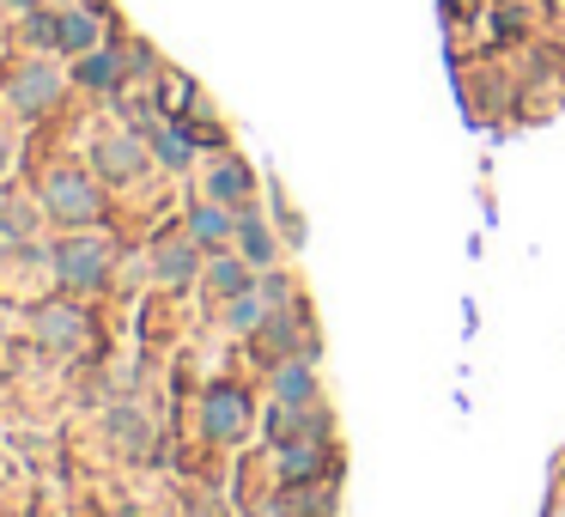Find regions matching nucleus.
Segmentation results:
<instances>
[{"mask_svg": "<svg viewBox=\"0 0 565 517\" xmlns=\"http://www.w3.org/2000/svg\"><path fill=\"white\" fill-rule=\"evenodd\" d=\"M110 268V244L104 238H67L55 244V280H67V286H98Z\"/></svg>", "mask_w": 565, "mask_h": 517, "instance_id": "nucleus-1", "label": "nucleus"}, {"mask_svg": "<svg viewBox=\"0 0 565 517\" xmlns=\"http://www.w3.org/2000/svg\"><path fill=\"white\" fill-rule=\"evenodd\" d=\"M274 299H286V280H262V286H244V292H231L225 299V329H237V335H250L256 323L274 311Z\"/></svg>", "mask_w": 565, "mask_h": 517, "instance_id": "nucleus-2", "label": "nucleus"}, {"mask_svg": "<svg viewBox=\"0 0 565 517\" xmlns=\"http://www.w3.org/2000/svg\"><path fill=\"white\" fill-rule=\"evenodd\" d=\"M43 201H49L61 220H92L98 213V189L86 183V177H74V171H55L49 189H43Z\"/></svg>", "mask_w": 565, "mask_h": 517, "instance_id": "nucleus-3", "label": "nucleus"}, {"mask_svg": "<svg viewBox=\"0 0 565 517\" xmlns=\"http://www.w3.org/2000/svg\"><path fill=\"white\" fill-rule=\"evenodd\" d=\"M61 86H67V80H61V67H49V61H31L25 74L13 80V104L37 116V110H49L55 98H61Z\"/></svg>", "mask_w": 565, "mask_h": 517, "instance_id": "nucleus-4", "label": "nucleus"}, {"mask_svg": "<svg viewBox=\"0 0 565 517\" xmlns=\"http://www.w3.org/2000/svg\"><path fill=\"white\" fill-rule=\"evenodd\" d=\"M98 171L104 177H140L146 171V141L140 134H110V141H98Z\"/></svg>", "mask_w": 565, "mask_h": 517, "instance_id": "nucleus-5", "label": "nucleus"}, {"mask_svg": "<svg viewBox=\"0 0 565 517\" xmlns=\"http://www.w3.org/2000/svg\"><path fill=\"white\" fill-rule=\"evenodd\" d=\"M201 420H207L213 438H237L244 426H250V402L237 396V390H207V402H201Z\"/></svg>", "mask_w": 565, "mask_h": 517, "instance_id": "nucleus-6", "label": "nucleus"}, {"mask_svg": "<svg viewBox=\"0 0 565 517\" xmlns=\"http://www.w3.org/2000/svg\"><path fill=\"white\" fill-rule=\"evenodd\" d=\"M74 74H79V86H86V92H116V80L128 74V61H122L116 49H104V43H98V49L79 55Z\"/></svg>", "mask_w": 565, "mask_h": 517, "instance_id": "nucleus-7", "label": "nucleus"}, {"mask_svg": "<svg viewBox=\"0 0 565 517\" xmlns=\"http://www.w3.org/2000/svg\"><path fill=\"white\" fill-rule=\"evenodd\" d=\"M37 335L49 347H79L86 341V317H79L74 305H43L37 311Z\"/></svg>", "mask_w": 565, "mask_h": 517, "instance_id": "nucleus-8", "label": "nucleus"}, {"mask_svg": "<svg viewBox=\"0 0 565 517\" xmlns=\"http://www.w3.org/2000/svg\"><path fill=\"white\" fill-rule=\"evenodd\" d=\"M152 268H158V280H165V286H183V280H195V238H165L152 250Z\"/></svg>", "mask_w": 565, "mask_h": 517, "instance_id": "nucleus-9", "label": "nucleus"}, {"mask_svg": "<svg viewBox=\"0 0 565 517\" xmlns=\"http://www.w3.org/2000/svg\"><path fill=\"white\" fill-rule=\"evenodd\" d=\"M104 43V19L98 13H61V49L67 55H86Z\"/></svg>", "mask_w": 565, "mask_h": 517, "instance_id": "nucleus-10", "label": "nucleus"}, {"mask_svg": "<svg viewBox=\"0 0 565 517\" xmlns=\"http://www.w3.org/2000/svg\"><path fill=\"white\" fill-rule=\"evenodd\" d=\"M231 232H237V226H231V213H225L219 201H201L195 220H189V238H195V244H225Z\"/></svg>", "mask_w": 565, "mask_h": 517, "instance_id": "nucleus-11", "label": "nucleus"}, {"mask_svg": "<svg viewBox=\"0 0 565 517\" xmlns=\"http://www.w3.org/2000/svg\"><path fill=\"white\" fill-rule=\"evenodd\" d=\"M207 286L219 292V299H231V292L250 286V268L237 262V256H213V262H207Z\"/></svg>", "mask_w": 565, "mask_h": 517, "instance_id": "nucleus-12", "label": "nucleus"}, {"mask_svg": "<svg viewBox=\"0 0 565 517\" xmlns=\"http://www.w3.org/2000/svg\"><path fill=\"white\" fill-rule=\"evenodd\" d=\"M152 146H158V159H165V165H189V159H195V141H189L177 122H158V128H152Z\"/></svg>", "mask_w": 565, "mask_h": 517, "instance_id": "nucleus-13", "label": "nucleus"}, {"mask_svg": "<svg viewBox=\"0 0 565 517\" xmlns=\"http://www.w3.org/2000/svg\"><path fill=\"white\" fill-rule=\"evenodd\" d=\"M244 189H250V177H244V165H237V159H219L207 171V195L213 201H237Z\"/></svg>", "mask_w": 565, "mask_h": 517, "instance_id": "nucleus-14", "label": "nucleus"}, {"mask_svg": "<svg viewBox=\"0 0 565 517\" xmlns=\"http://www.w3.org/2000/svg\"><path fill=\"white\" fill-rule=\"evenodd\" d=\"M310 366H298V359H292V366H280V378H274V396L280 402H310Z\"/></svg>", "mask_w": 565, "mask_h": 517, "instance_id": "nucleus-15", "label": "nucleus"}, {"mask_svg": "<svg viewBox=\"0 0 565 517\" xmlns=\"http://www.w3.org/2000/svg\"><path fill=\"white\" fill-rule=\"evenodd\" d=\"M237 232H244V256H250V262H268V256H274V238L262 232V220H237Z\"/></svg>", "mask_w": 565, "mask_h": 517, "instance_id": "nucleus-16", "label": "nucleus"}, {"mask_svg": "<svg viewBox=\"0 0 565 517\" xmlns=\"http://www.w3.org/2000/svg\"><path fill=\"white\" fill-rule=\"evenodd\" d=\"M280 463H286V475L298 481V475H316V463H323V451H316V445H292L286 457H280Z\"/></svg>", "mask_w": 565, "mask_h": 517, "instance_id": "nucleus-17", "label": "nucleus"}, {"mask_svg": "<svg viewBox=\"0 0 565 517\" xmlns=\"http://www.w3.org/2000/svg\"><path fill=\"white\" fill-rule=\"evenodd\" d=\"M165 104H189V80H171V86H165Z\"/></svg>", "mask_w": 565, "mask_h": 517, "instance_id": "nucleus-18", "label": "nucleus"}, {"mask_svg": "<svg viewBox=\"0 0 565 517\" xmlns=\"http://www.w3.org/2000/svg\"><path fill=\"white\" fill-rule=\"evenodd\" d=\"M7 7H13V13H31V7H37V0H7Z\"/></svg>", "mask_w": 565, "mask_h": 517, "instance_id": "nucleus-19", "label": "nucleus"}, {"mask_svg": "<svg viewBox=\"0 0 565 517\" xmlns=\"http://www.w3.org/2000/svg\"><path fill=\"white\" fill-rule=\"evenodd\" d=\"M0 171H7V134H0Z\"/></svg>", "mask_w": 565, "mask_h": 517, "instance_id": "nucleus-20", "label": "nucleus"}]
</instances>
